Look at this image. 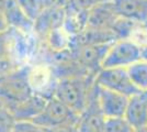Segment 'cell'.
Returning <instances> with one entry per match:
<instances>
[{
  "instance_id": "obj_16",
  "label": "cell",
  "mask_w": 147,
  "mask_h": 132,
  "mask_svg": "<svg viewBox=\"0 0 147 132\" xmlns=\"http://www.w3.org/2000/svg\"><path fill=\"white\" fill-rule=\"evenodd\" d=\"M88 21V10L78 9L67 5L65 8V18L63 26L73 37L77 38L86 30Z\"/></svg>"
},
{
  "instance_id": "obj_1",
  "label": "cell",
  "mask_w": 147,
  "mask_h": 132,
  "mask_svg": "<svg viewBox=\"0 0 147 132\" xmlns=\"http://www.w3.org/2000/svg\"><path fill=\"white\" fill-rule=\"evenodd\" d=\"M41 45L34 32L13 28L0 32V76L12 74L35 62Z\"/></svg>"
},
{
  "instance_id": "obj_28",
  "label": "cell",
  "mask_w": 147,
  "mask_h": 132,
  "mask_svg": "<svg viewBox=\"0 0 147 132\" xmlns=\"http://www.w3.org/2000/svg\"><path fill=\"white\" fill-rule=\"evenodd\" d=\"M142 60L147 61V45L142 47Z\"/></svg>"
},
{
  "instance_id": "obj_24",
  "label": "cell",
  "mask_w": 147,
  "mask_h": 132,
  "mask_svg": "<svg viewBox=\"0 0 147 132\" xmlns=\"http://www.w3.org/2000/svg\"><path fill=\"white\" fill-rule=\"evenodd\" d=\"M108 1H112V0H69L68 5L75 7V8H78V9L89 10L91 7L96 6L98 3L108 2Z\"/></svg>"
},
{
  "instance_id": "obj_26",
  "label": "cell",
  "mask_w": 147,
  "mask_h": 132,
  "mask_svg": "<svg viewBox=\"0 0 147 132\" xmlns=\"http://www.w3.org/2000/svg\"><path fill=\"white\" fill-rule=\"evenodd\" d=\"M68 2L69 0H45L46 8H53V9H65Z\"/></svg>"
},
{
  "instance_id": "obj_23",
  "label": "cell",
  "mask_w": 147,
  "mask_h": 132,
  "mask_svg": "<svg viewBox=\"0 0 147 132\" xmlns=\"http://www.w3.org/2000/svg\"><path fill=\"white\" fill-rule=\"evenodd\" d=\"M13 132H45V130L31 121H17Z\"/></svg>"
},
{
  "instance_id": "obj_10",
  "label": "cell",
  "mask_w": 147,
  "mask_h": 132,
  "mask_svg": "<svg viewBox=\"0 0 147 132\" xmlns=\"http://www.w3.org/2000/svg\"><path fill=\"white\" fill-rule=\"evenodd\" d=\"M97 100L105 119L124 117L129 97L97 85Z\"/></svg>"
},
{
  "instance_id": "obj_15",
  "label": "cell",
  "mask_w": 147,
  "mask_h": 132,
  "mask_svg": "<svg viewBox=\"0 0 147 132\" xmlns=\"http://www.w3.org/2000/svg\"><path fill=\"white\" fill-rule=\"evenodd\" d=\"M46 97L41 95L33 94L29 99L23 101L19 106L12 109L10 113L13 116L16 121H33L44 109L46 102Z\"/></svg>"
},
{
  "instance_id": "obj_6",
  "label": "cell",
  "mask_w": 147,
  "mask_h": 132,
  "mask_svg": "<svg viewBox=\"0 0 147 132\" xmlns=\"http://www.w3.org/2000/svg\"><path fill=\"white\" fill-rule=\"evenodd\" d=\"M140 60H142V49L140 46L129 40H117L110 44L101 68H126Z\"/></svg>"
},
{
  "instance_id": "obj_9",
  "label": "cell",
  "mask_w": 147,
  "mask_h": 132,
  "mask_svg": "<svg viewBox=\"0 0 147 132\" xmlns=\"http://www.w3.org/2000/svg\"><path fill=\"white\" fill-rule=\"evenodd\" d=\"M105 117L101 112L97 100V84H93L86 108L78 118L79 132H104Z\"/></svg>"
},
{
  "instance_id": "obj_5",
  "label": "cell",
  "mask_w": 147,
  "mask_h": 132,
  "mask_svg": "<svg viewBox=\"0 0 147 132\" xmlns=\"http://www.w3.org/2000/svg\"><path fill=\"white\" fill-rule=\"evenodd\" d=\"M112 44V43H111ZM110 44H82L74 39L69 53L74 60L91 75H97Z\"/></svg>"
},
{
  "instance_id": "obj_17",
  "label": "cell",
  "mask_w": 147,
  "mask_h": 132,
  "mask_svg": "<svg viewBox=\"0 0 147 132\" xmlns=\"http://www.w3.org/2000/svg\"><path fill=\"white\" fill-rule=\"evenodd\" d=\"M126 70L135 87L140 91H147V61L140 60L126 67Z\"/></svg>"
},
{
  "instance_id": "obj_20",
  "label": "cell",
  "mask_w": 147,
  "mask_h": 132,
  "mask_svg": "<svg viewBox=\"0 0 147 132\" xmlns=\"http://www.w3.org/2000/svg\"><path fill=\"white\" fill-rule=\"evenodd\" d=\"M135 24H136L135 22L122 19V18H117L111 30L113 32L117 41V40H129L131 32L135 26Z\"/></svg>"
},
{
  "instance_id": "obj_25",
  "label": "cell",
  "mask_w": 147,
  "mask_h": 132,
  "mask_svg": "<svg viewBox=\"0 0 147 132\" xmlns=\"http://www.w3.org/2000/svg\"><path fill=\"white\" fill-rule=\"evenodd\" d=\"M78 121H73V122H67L61 126L54 127L51 129H46L45 132H79L78 127H77Z\"/></svg>"
},
{
  "instance_id": "obj_8",
  "label": "cell",
  "mask_w": 147,
  "mask_h": 132,
  "mask_svg": "<svg viewBox=\"0 0 147 132\" xmlns=\"http://www.w3.org/2000/svg\"><path fill=\"white\" fill-rule=\"evenodd\" d=\"M78 116L64 105L59 99L52 96L47 99L44 109L32 122L44 130L61 126L67 122L78 121Z\"/></svg>"
},
{
  "instance_id": "obj_27",
  "label": "cell",
  "mask_w": 147,
  "mask_h": 132,
  "mask_svg": "<svg viewBox=\"0 0 147 132\" xmlns=\"http://www.w3.org/2000/svg\"><path fill=\"white\" fill-rule=\"evenodd\" d=\"M8 28H9V26H8L6 17H5V13H3L2 7H1V3H0V32L5 31Z\"/></svg>"
},
{
  "instance_id": "obj_18",
  "label": "cell",
  "mask_w": 147,
  "mask_h": 132,
  "mask_svg": "<svg viewBox=\"0 0 147 132\" xmlns=\"http://www.w3.org/2000/svg\"><path fill=\"white\" fill-rule=\"evenodd\" d=\"M19 6L26 14V17L33 22L44 12L46 9L45 0H17Z\"/></svg>"
},
{
  "instance_id": "obj_11",
  "label": "cell",
  "mask_w": 147,
  "mask_h": 132,
  "mask_svg": "<svg viewBox=\"0 0 147 132\" xmlns=\"http://www.w3.org/2000/svg\"><path fill=\"white\" fill-rule=\"evenodd\" d=\"M117 18L119 17L114 10L112 1L98 3L88 10V21L86 29L111 30Z\"/></svg>"
},
{
  "instance_id": "obj_29",
  "label": "cell",
  "mask_w": 147,
  "mask_h": 132,
  "mask_svg": "<svg viewBox=\"0 0 147 132\" xmlns=\"http://www.w3.org/2000/svg\"><path fill=\"white\" fill-rule=\"evenodd\" d=\"M136 132H147V127L142 128V129H140V130H136Z\"/></svg>"
},
{
  "instance_id": "obj_2",
  "label": "cell",
  "mask_w": 147,
  "mask_h": 132,
  "mask_svg": "<svg viewBox=\"0 0 147 132\" xmlns=\"http://www.w3.org/2000/svg\"><path fill=\"white\" fill-rule=\"evenodd\" d=\"M94 78V75L68 76L59 78L53 96L79 117L88 104Z\"/></svg>"
},
{
  "instance_id": "obj_3",
  "label": "cell",
  "mask_w": 147,
  "mask_h": 132,
  "mask_svg": "<svg viewBox=\"0 0 147 132\" xmlns=\"http://www.w3.org/2000/svg\"><path fill=\"white\" fill-rule=\"evenodd\" d=\"M33 95L28 79V66L6 76H0V106L9 112Z\"/></svg>"
},
{
  "instance_id": "obj_7",
  "label": "cell",
  "mask_w": 147,
  "mask_h": 132,
  "mask_svg": "<svg viewBox=\"0 0 147 132\" xmlns=\"http://www.w3.org/2000/svg\"><path fill=\"white\" fill-rule=\"evenodd\" d=\"M94 83L100 87L119 93L126 97H131L140 91L132 83L127 70L124 67L101 68L96 75Z\"/></svg>"
},
{
  "instance_id": "obj_22",
  "label": "cell",
  "mask_w": 147,
  "mask_h": 132,
  "mask_svg": "<svg viewBox=\"0 0 147 132\" xmlns=\"http://www.w3.org/2000/svg\"><path fill=\"white\" fill-rule=\"evenodd\" d=\"M16 122L17 121L9 110L0 106V132H13Z\"/></svg>"
},
{
  "instance_id": "obj_21",
  "label": "cell",
  "mask_w": 147,
  "mask_h": 132,
  "mask_svg": "<svg viewBox=\"0 0 147 132\" xmlns=\"http://www.w3.org/2000/svg\"><path fill=\"white\" fill-rule=\"evenodd\" d=\"M129 41H132L140 47H144L147 45V22L144 23H136L133 30L131 32L129 38Z\"/></svg>"
},
{
  "instance_id": "obj_12",
  "label": "cell",
  "mask_w": 147,
  "mask_h": 132,
  "mask_svg": "<svg viewBox=\"0 0 147 132\" xmlns=\"http://www.w3.org/2000/svg\"><path fill=\"white\" fill-rule=\"evenodd\" d=\"M124 118L135 130L147 127V91H138L129 97Z\"/></svg>"
},
{
  "instance_id": "obj_4",
  "label": "cell",
  "mask_w": 147,
  "mask_h": 132,
  "mask_svg": "<svg viewBox=\"0 0 147 132\" xmlns=\"http://www.w3.org/2000/svg\"><path fill=\"white\" fill-rule=\"evenodd\" d=\"M28 79L33 94L49 98L59 79L54 64L44 57H37L35 62L28 66Z\"/></svg>"
},
{
  "instance_id": "obj_19",
  "label": "cell",
  "mask_w": 147,
  "mask_h": 132,
  "mask_svg": "<svg viewBox=\"0 0 147 132\" xmlns=\"http://www.w3.org/2000/svg\"><path fill=\"white\" fill-rule=\"evenodd\" d=\"M104 132H136V130L124 117H117L105 119Z\"/></svg>"
},
{
  "instance_id": "obj_14",
  "label": "cell",
  "mask_w": 147,
  "mask_h": 132,
  "mask_svg": "<svg viewBox=\"0 0 147 132\" xmlns=\"http://www.w3.org/2000/svg\"><path fill=\"white\" fill-rule=\"evenodd\" d=\"M119 18L135 23L147 22V0H112Z\"/></svg>"
},
{
  "instance_id": "obj_13",
  "label": "cell",
  "mask_w": 147,
  "mask_h": 132,
  "mask_svg": "<svg viewBox=\"0 0 147 132\" xmlns=\"http://www.w3.org/2000/svg\"><path fill=\"white\" fill-rule=\"evenodd\" d=\"M9 28L22 32H34V22L30 20L19 6L17 0H0Z\"/></svg>"
}]
</instances>
